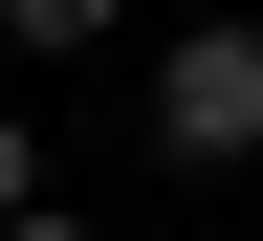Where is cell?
<instances>
[{
    "mask_svg": "<svg viewBox=\"0 0 263 241\" xmlns=\"http://www.w3.org/2000/svg\"><path fill=\"white\" fill-rule=\"evenodd\" d=\"M0 22H22V44H110V0H0Z\"/></svg>",
    "mask_w": 263,
    "mask_h": 241,
    "instance_id": "obj_2",
    "label": "cell"
},
{
    "mask_svg": "<svg viewBox=\"0 0 263 241\" xmlns=\"http://www.w3.org/2000/svg\"><path fill=\"white\" fill-rule=\"evenodd\" d=\"M22 197H44V176H22V110H0V219H22Z\"/></svg>",
    "mask_w": 263,
    "mask_h": 241,
    "instance_id": "obj_3",
    "label": "cell"
},
{
    "mask_svg": "<svg viewBox=\"0 0 263 241\" xmlns=\"http://www.w3.org/2000/svg\"><path fill=\"white\" fill-rule=\"evenodd\" d=\"M154 154H197V176L263 154V22H197V44L154 66Z\"/></svg>",
    "mask_w": 263,
    "mask_h": 241,
    "instance_id": "obj_1",
    "label": "cell"
},
{
    "mask_svg": "<svg viewBox=\"0 0 263 241\" xmlns=\"http://www.w3.org/2000/svg\"><path fill=\"white\" fill-rule=\"evenodd\" d=\"M0 241H88V219H66V197H22V219H0Z\"/></svg>",
    "mask_w": 263,
    "mask_h": 241,
    "instance_id": "obj_4",
    "label": "cell"
}]
</instances>
